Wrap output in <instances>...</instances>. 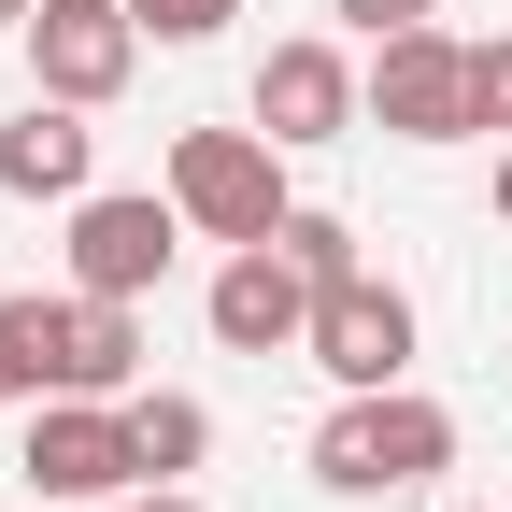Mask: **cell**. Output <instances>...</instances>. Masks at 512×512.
I'll list each match as a JSON object with an SVG mask.
<instances>
[{"mask_svg": "<svg viewBox=\"0 0 512 512\" xmlns=\"http://www.w3.org/2000/svg\"><path fill=\"white\" fill-rule=\"evenodd\" d=\"M299 356L328 370V384H413V299L384 285V271L313 285V328H299Z\"/></svg>", "mask_w": 512, "mask_h": 512, "instance_id": "obj_7", "label": "cell"}, {"mask_svg": "<svg viewBox=\"0 0 512 512\" xmlns=\"http://www.w3.org/2000/svg\"><path fill=\"white\" fill-rule=\"evenodd\" d=\"M242 114L271 128L285 157H313V143H356V128H370V72H356L328 29H299V43H271V57H256V100H242Z\"/></svg>", "mask_w": 512, "mask_h": 512, "instance_id": "obj_4", "label": "cell"}, {"mask_svg": "<svg viewBox=\"0 0 512 512\" xmlns=\"http://www.w3.org/2000/svg\"><path fill=\"white\" fill-rule=\"evenodd\" d=\"M100 512H200L185 484H128V498H100Z\"/></svg>", "mask_w": 512, "mask_h": 512, "instance_id": "obj_17", "label": "cell"}, {"mask_svg": "<svg viewBox=\"0 0 512 512\" xmlns=\"http://www.w3.org/2000/svg\"><path fill=\"white\" fill-rule=\"evenodd\" d=\"M456 470V413L413 384H342V413L313 427V484L328 498H427Z\"/></svg>", "mask_w": 512, "mask_h": 512, "instance_id": "obj_1", "label": "cell"}, {"mask_svg": "<svg viewBox=\"0 0 512 512\" xmlns=\"http://www.w3.org/2000/svg\"><path fill=\"white\" fill-rule=\"evenodd\" d=\"M271 242L299 256V271H313V285H342V271H370V256H356V228H342V214H285Z\"/></svg>", "mask_w": 512, "mask_h": 512, "instance_id": "obj_13", "label": "cell"}, {"mask_svg": "<svg viewBox=\"0 0 512 512\" xmlns=\"http://www.w3.org/2000/svg\"><path fill=\"white\" fill-rule=\"evenodd\" d=\"M470 128H498V143H512V29L470 43Z\"/></svg>", "mask_w": 512, "mask_h": 512, "instance_id": "obj_14", "label": "cell"}, {"mask_svg": "<svg viewBox=\"0 0 512 512\" xmlns=\"http://www.w3.org/2000/svg\"><path fill=\"white\" fill-rule=\"evenodd\" d=\"M498 228H512V143H498Z\"/></svg>", "mask_w": 512, "mask_h": 512, "instance_id": "obj_18", "label": "cell"}, {"mask_svg": "<svg viewBox=\"0 0 512 512\" xmlns=\"http://www.w3.org/2000/svg\"><path fill=\"white\" fill-rule=\"evenodd\" d=\"M328 15H342L356 43H384V29H427V15H441V0H328Z\"/></svg>", "mask_w": 512, "mask_h": 512, "instance_id": "obj_16", "label": "cell"}, {"mask_svg": "<svg viewBox=\"0 0 512 512\" xmlns=\"http://www.w3.org/2000/svg\"><path fill=\"white\" fill-rule=\"evenodd\" d=\"M171 200H185V228L200 242H271L299 200H285V143L271 128H171Z\"/></svg>", "mask_w": 512, "mask_h": 512, "instance_id": "obj_2", "label": "cell"}, {"mask_svg": "<svg viewBox=\"0 0 512 512\" xmlns=\"http://www.w3.org/2000/svg\"><path fill=\"white\" fill-rule=\"evenodd\" d=\"M128 399H29V498H128Z\"/></svg>", "mask_w": 512, "mask_h": 512, "instance_id": "obj_8", "label": "cell"}, {"mask_svg": "<svg viewBox=\"0 0 512 512\" xmlns=\"http://www.w3.org/2000/svg\"><path fill=\"white\" fill-rule=\"evenodd\" d=\"M370 128L384 143H470V43L441 15L370 43Z\"/></svg>", "mask_w": 512, "mask_h": 512, "instance_id": "obj_5", "label": "cell"}, {"mask_svg": "<svg viewBox=\"0 0 512 512\" xmlns=\"http://www.w3.org/2000/svg\"><path fill=\"white\" fill-rule=\"evenodd\" d=\"M128 456H143V484H185V470L214 456V413L171 399V384H128Z\"/></svg>", "mask_w": 512, "mask_h": 512, "instance_id": "obj_12", "label": "cell"}, {"mask_svg": "<svg viewBox=\"0 0 512 512\" xmlns=\"http://www.w3.org/2000/svg\"><path fill=\"white\" fill-rule=\"evenodd\" d=\"M29 43V86L43 100H128V72H143V15H128V0H43V15L15 29Z\"/></svg>", "mask_w": 512, "mask_h": 512, "instance_id": "obj_6", "label": "cell"}, {"mask_svg": "<svg viewBox=\"0 0 512 512\" xmlns=\"http://www.w3.org/2000/svg\"><path fill=\"white\" fill-rule=\"evenodd\" d=\"M86 185H100L86 100H43L29 86V114H0V200H86Z\"/></svg>", "mask_w": 512, "mask_h": 512, "instance_id": "obj_10", "label": "cell"}, {"mask_svg": "<svg viewBox=\"0 0 512 512\" xmlns=\"http://www.w3.org/2000/svg\"><path fill=\"white\" fill-rule=\"evenodd\" d=\"M185 256V200L171 185H86L72 200V285L86 299H157Z\"/></svg>", "mask_w": 512, "mask_h": 512, "instance_id": "obj_3", "label": "cell"}, {"mask_svg": "<svg viewBox=\"0 0 512 512\" xmlns=\"http://www.w3.org/2000/svg\"><path fill=\"white\" fill-rule=\"evenodd\" d=\"M128 15H143V43H214L242 0H128Z\"/></svg>", "mask_w": 512, "mask_h": 512, "instance_id": "obj_15", "label": "cell"}, {"mask_svg": "<svg viewBox=\"0 0 512 512\" xmlns=\"http://www.w3.org/2000/svg\"><path fill=\"white\" fill-rule=\"evenodd\" d=\"M143 384V299H86L72 285V342H57V399H128Z\"/></svg>", "mask_w": 512, "mask_h": 512, "instance_id": "obj_11", "label": "cell"}, {"mask_svg": "<svg viewBox=\"0 0 512 512\" xmlns=\"http://www.w3.org/2000/svg\"><path fill=\"white\" fill-rule=\"evenodd\" d=\"M214 342L228 356H299V328H313V271L285 242H228V271H214Z\"/></svg>", "mask_w": 512, "mask_h": 512, "instance_id": "obj_9", "label": "cell"}, {"mask_svg": "<svg viewBox=\"0 0 512 512\" xmlns=\"http://www.w3.org/2000/svg\"><path fill=\"white\" fill-rule=\"evenodd\" d=\"M29 15H43V0H0V29H29Z\"/></svg>", "mask_w": 512, "mask_h": 512, "instance_id": "obj_19", "label": "cell"}]
</instances>
